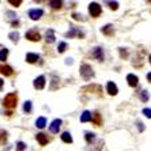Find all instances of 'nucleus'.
Wrapping results in <instances>:
<instances>
[{
    "label": "nucleus",
    "instance_id": "nucleus-1",
    "mask_svg": "<svg viewBox=\"0 0 151 151\" xmlns=\"http://www.w3.org/2000/svg\"><path fill=\"white\" fill-rule=\"evenodd\" d=\"M17 102H18V97L17 93H10L4 97L3 99V105L7 108V109H15L17 108Z\"/></svg>",
    "mask_w": 151,
    "mask_h": 151
},
{
    "label": "nucleus",
    "instance_id": "nucleus-2",
    "mask_svg": "<svg viewBox=\"0 0 151 151\" xmlns=\"http://www.w3.org/2000/svg\"><path fill=\"white\" fill-rule=\"evenodd\" d=\"M79 71H81V76L83 78L84 81H90L91 78H94V71H93L90 64L83 63L81 65V68H79Z\"/></svg>",
    "mask_w": 151,
    "mask_h": 151
},
{
    "label": "nucleus",
    "instance_id": "nucleus-3",
    "mask_svg": "<svg viewBox=\"0 0 151 151\" xmlns=\"http://www.w3.org/2000/svg\"><path fill=\"white\" fill-rule=\"evenodd\" d=\"M88 11H90V14H91V17L98 18L99 15H101V12H102V8H101V6H99L98 3H95V1H93V3L88 4Z\"/></svg>",
    "mask_w": 151,
    "mask_h": 151
},
{
    "label": "nucleus",
    "instance_id": "nucleus-4",
    "mask_svg": "<svg viewBox=\"0 0 151 151\" xmlns=\"http://www.w3.org/2000/svg\"><path fill=\"white\" fill-rule=\"evenodd\" d=\"M25 37L29 40V41H33V42H38L40 40H41V34H40L35 29H33V30H29L27 33L25 34Z\"/></svg>",
    "mask_w": 151,
    "mask_h": 151
},
{
    "label": "nucleus",
    "instance_id": "nucleus-5",
    "mask_svg": "<svg viewBox=\"0 0 151 151\" xmlns=\"http://www.w3.org/2000/svg\"><path fill=\"white\" fill-rule=\"evenodd\" d=\"M82 91H91V93H97L98 97H101L102 94V87L99 84H88V86H84L82 88Z\"/></svg>",
    "mask_w": 151,
    "mask_h": 151
},
{
    "label": "nucleus",
    "instance_id": "nucleus-6",
    "mask_svg": "<svg viewBox=\"0 0 151 151\" xmlns=\"http://www.w3.org/2000/svg\"><path fill=\"white\" fill-rule=\"evenodd\" d=\"M74 35H78L79 38H83V37H84V33L81 32V30H78V27H74V26H71V30L65 33V37H67V38H72Z\"/></svg>",
    "mask_w": 151,
    "mask_h": 151
},
{
    "label": "nucleus",
    "instance_id": "nucleus-7",
    "mask_svg": "<svg viewBox=\"0 0 151 151\" xmlns=\"http://www.w3.org/2000/svg\"><path fill=\"white\" fill-rule=\"evenodd\" d=\"M42 15H44V11H42L41 8H33V10L29 11V17H30V19H33V21H38Z\"/></svg>",
    "mask_w": 151,
    "mask_h": 151
},
{
    "label": "nucleus",
    "instance_id": "nucleus-8",
    "mask_svg": "<svg viewBox=\"0 0 151 151\" xmlns=\"http://www.w3.org/2000/svg\"><path fill=\"white\" fill-rule=\"evenodd\" d=\"M91 56L94 57L95 60H98V61H102V60H104V50H102L101 46H97V48L93 49Z\"/></svg>",
    "mask_w": 151,
    "mask_h": 151
},
{
    "label": "nucleus",
    "instance_id": "nucleus-9",
    "mask_svg": "<svg viewBox=\"0 0 151 151\" xmlns=\"http://www.w3.org/2000/svg\"><path fill=\"white\" fill-rule=\"evenodd\" d=\"M61 120L60 119H56V120H53L52 121V124L49 125V131L52 132V134H57L59 132V129H60V127H61Z\"/></svg>",
    "mask_w": 151,
    "mask_h": 151
},
{
    "label": "nucleus",
    "instance_id": "nucleus-10",
    "mask_svg": "<svg viewBox=\"0 0 151 151\" xmlns=\"http://www.w3.org/2000/svg\"><path fill=\"white\" fill-rule=\"evenodd\" d=\"M33 84H34V88H37V90H42V88L45 87V76H44V75L38 76L34 81V83Z\"/></svg>",
    "mask_w": 151,
    "mask_h": 151
},
{
    "label": "nucleus",
    "instance_id": "nucleus-11",
    "mask_svg": "<svg viewBox=\"0 0 151 151\" xmlns=\"http://www.w3.org/2000/svg\"><path fill=\"white\" fill-rule=\"evenodd\" d=\"M0 74H3L4 76H11L14 74V70L10 67V65H6V64H0Z\"/></svg>",
    "mask_w": 151,
    "mask_h": 151
},
{
    "label": "nucleus",
    "instance_id": "nucleus-12",
    "mask_svg": "<svg viewBox=\"0 0 151 151\" xmlns=\"http://www.w3.org/2000/svg\"><path fill=\"white\" fill-rule=\"evenodd\" d=\"M127 82H128V84H129L131 87H136L137 84H139V78L134 74H129L127 76Z\"/></svg>",
    "mask_w": 151,
    "mask_h": 151
},
{
    "label": "nucleus",
    "instance_id": "nucleus-13",
    "mask_svg": "<svg viewBox=\"0 0 151 151\" xmlns=\"http://www.w3.org/2000/svg\"><path fill=\"white\" fill-rule=\"evenodd\" d=\"M90 121H93L94 123L95 127H101L102 125V119H101V114H99L98 112H94L91 114V120Z\"/></svg>",
    "mask_w": 151,
    "mask_h": 151
},
{
    "label": "nucleus",
    "instance_id": "nucleus-14",
    "mask_svg": "<svg viewBox=\"0 0 151 151\" xmlns=\"http://www.w3.org/2000/svg\"><path fill=\"white\" fill-rule=\"evenodd\" d=\"M106 90H108V93H109L110 95H117V93H119V88H117L116 83H113V82H108Z\"/></svg>",
    "mask_w": 151,
    "mask_h": 151
},
{
    "label": "nucleus",
    "instance_id": "nucleus-15",
    "mask_svg": "<svg viewBox=\"0 0 151 151\" xmlns=\"http://www.w3.org/2000/svg\"><path fill=\"white\" fill-rule=\"evenodd\" d=\"M35 139H37V142H38L41 146H45V144H48V142H49V139H48V136H46L45 134H37L35 135Z\"/></svg>",
    "mask_w": 151,
    "mask_h": 151
},
{
    "label": "nucleus",
    "instance_id": "nucleus-16",
    "mask_svg": "<svg viewBox=\"0 0 151 151\" xmlns=\"http://www.w3.org/2000/svg\"><path fill=\"white\" fill-rule=\"evenodd\" d=\"M38 60H40V56L37 55V53H27V55H26V61L30 63V64L37 63Z\"/></svg>",
    "mask_w": 151,
    "mask_h": 151
},
{
    "label": "nucleus",
    "instance_id": "nucleus-17",
    "mask_svg": "<svg viewBox=\"0 0 151 151\" xmlns=\"http://www.w3.org/2000/svg\"><path fill=\"white\" fill-rule=\"evenodd\" d=\"M101 32H102V34L110 37V35L114 34V29H113V25H106V26H104V27L101 29Z\"/></svg>",
    "mask_w": 151,
    "mask_h": 151
},
{
    "label": "nucleus",
    "instance_id": "nucleus-18",
    "mask_svg": "<svg viewBox=\"0 0 151 151\" xmlns=\"http://www.w3.org/2000/svg\"><path fill=\"white\" fill-rule=\"evenodd\" d=\"M45 41H46V44H52V42H55V32H53L52 29H49V30L46 32Z\"/></svg>",
    "mask_w": 151,
    "mask_h": 151
},
{
    "label": "nucleus",
    "instance_id": "nucleus-19",
    "mask_svg": "<svg viewBox=\"0 0 151 151\" xmlns=\"http://www.w3.org/2000/svg\"><path fill=\"white\" fill-rule=\"evenodd\" d=\"M90 120H91V112L84 110V112L82 113V116H81V121L82 123H87V121H90Z\"/></svg>",
    "mask_w": 151,
    "mask_h": 151
},
{
    "label": "nucleus",
    "instance_id": "nucleus-20",
    "mask_svg": "<svg viewBox=\"0 0 151 151\" xmlns=\"http://www.w3.org/2000/svg\"><path fill=\"white\" fill-rule=\"evenodd\" d=\"M61 140H63L64 143H68V144L72 143V136H71L70 132H63V134H61Z\"/></svg>",
    "mask_w": 151,
    "mask_h": 151
},
{
    "label": "nucleus",
    "instance_id": "nucleus-21",
    "mask_svg": "<svg viewBox=\"0 0 151 151\" xmlns=\"http://www.w3.org/2000/svg\"><path fill=\"white\" fill-rule=\"evenodd\" d=\"M35 125L38 127L40 129L45 128V125H46V119H45V117H38V119H37V121H35Z\"/></svg>",
    "mask_w": 151,
    "mask_h": 151
},
{
    "label": "nucleus",
    "instance_id": "nucleus-22",
    "mask_svg": "<svg viewBox=\"0 0 151 151\" xmlns=\"http://www.w3.org/2000/svg\"><path fill=\"white\" fill-rule=\"evenodd\" d=\"M49 4L53 10H60L61 6H63V1H60V0H52V1H49Z\"/></svg>",
    "mask_w": 151,
    "mask_h": 151
},
{
    "label": "nucleus",
    "instance_id": "nucleus-23",
    "mask_svg": "<svg viewBox=\"0 0 151 151\" xmlns=\"http://www.w3.org/2000/svg\"><path fill=\"white\" fill-rule=\"evenodd\" d=\"M84 139H86V142H87L88 144H91L95 140V135L93 134V132H86V135H84Z\"/></svg>",
    "mask_w": 151,
    "mask_h": 151
},
{
    "label": "nucleus",
    "instance_id": "nucleus-24",
    "mask_svg": "<svg viewBox=\"0 0 151 151\" xmlns=\"http://www.w3.org/2000/svg\"><path fill=\"white\" fill-rule=\"evenodd\" d=\"M7 131L4 129H0V144H4L7 142Z\"/></svg>",
    "mask_w": 151,
    "mask_h": 151
},
{
    "label": "nucleus",
    "instance_id": "nucleus-25",
    "mask_svg": "<svg viewBox=\"0 0 151 151\" xmlns=\"http://www.w3.org/2000/svg\"><path fill=\"white\" fill-rule=\"evenodd\" d=\"M139 97H140V99L143 102H147L148 99H150V95H148V91L147 90H142L140 94H139Z\"/></svg>",
    "mask_w": 151,
    "mask_h": 151
},
{
    "label": "nucleus",
    "instance_id": "nucleus-26",
    "mask_svg": "<svg viewBox=\"0 0 151 151\" xmlns=\"http://www.w3.org/2000/svg\"><path fill=\"white\" fill-rule=\"evenodd\" d=\"M8 38H10L12 42H15V44H17L18 40H19V34H18V32H11L10 34H8Z\"/></svg>",
    "mask_w": 151,
    "mask_h": 151
},
{
    "label": "nucleus",
    "instance_id": "nucleus-27",
    "mask_svg": "<svg viewBox=\"0 0 151 151\" xmlns=\"http://www.w3.org/2000/svg\"><path fill=\"white\" fill-rule=\"evenodd\" d=\"M7 57H8V49L7 48H3V49L0 50V60L4 61V60H7Z\"/></svg>",
    "mask_w": 151,
    "mask_h": 151
},
{
    "label": "nucleus",
    "instance_id": "nucleus-28",
    "mask_svg": "<svg viewBox=\"0 0 151 151\" xmlns=\"http://www.w3.org/2000/svg\"><path fill=\"white\" fill-rule=\"evenodd\" d=\"M65 49H67V42H60L59 46H57L59 53H64V52H65Z\"/></svg>",
    "mask_w": 151,
    "mask_h": 151
},
{
    "label": "nucleus",
    "instance_id": "nucleus-29",
    "mask_svg": "<svg viewBox=\"0 0 151 151\" xmlns=\"http://www.w3.org/2000/svg\"><path fill=\"white\" fill-rule=\"evenodd\" d=\"M23 110H25L26 113H30V112H32V102H30V101H26L25 104H23Z\"/></svg>",
    "mask_w": 151,
    "mask_h": 151
},
{
    "label": "nucleus",
    "instance_id": "nucleus-30",
    "mask_svg": "<svg viewBox=\"0 0 151 151\" xmlns=\"http://www.w3.org/2000/svg\"><path fill=\"white\" fill-rule=\"evenodd\" d=\"M26 148V144L23 142H18L17 143V151H23Z\"/></svg>",
    "mask_w": 151,
    "mask_h": 151
},
{
    "label": "nucleus",
    "instance_id": "nucleus-31",
    "mask_svg": "<svg viewBox=\"0 0 151 151\" xmlns=\"http://www.w3.org/2000/svg\"><path fill=\"white\" fill-rule=\"evenodd\" d=\"M109 7H110V10H113V11H116L117 8H119V3L117 1H109Z\"/></svg>",
    "mask_w": 151,
    "mask_h": 151
},
{
    "label": "nucleus",
    "instance_id": "nucleus-32",
    "mask_svg": "<svg viewBox=\"0 0 151 151\" xmlns=\"http://www.w3.org/2000/svg\"><path fill=\"white\" fill-rule=\"evenodd\" d=\"M120 50V56L123 57V59H127L128 57V52H127V49H124V48H119Z\"/></svg>",
    "mask_w": 151,
    "mask_h": 151
},
{
    "label": "nucleus",
    "instance_id": "nucleus-33",
    "mask_svg": "<svg viewBox=\"0 0 151 151\" xmlns=\"http://www.w3.org/2000/svg\"><path fill=\"white\" fill-rule=\"evenodd\" d=\"M102 146H104V140H99L98 143L94 146V148H93V151H99L102 148Z\"/></svg>",
    "mask_w": 151,
    "mask_h": 151
},
{
    "label": "nucleus",
    "instance_id": "nucleus-34",
    "mask_svg": "<svg viewBox=\"0 0 151 151\" xmlns=\"http://www.w3.org/2000/svg\"><path fill=\"white\" fill-rule=\"evenodd\" d=\"M8 3L12 4V6H15V7H19L22 4V0H8Z\"/></svg>",
    "mask_w": 151,
    "mask_h": 151
},
{
    "label": "nucleus",
    "instance_id": "nucleus-35",
    "mask_svg": "<svg viewBox=\"0 0 151 151\" xmlns=\"http://www.w3.org/2000/svg\"><path fill=\"white\" fill-rule=\"evenodd\" d=\"M72 18H74L75 21H86V18L83 15H79V14H72Z\"/></svg>",
    "mask_w": 151,
    "mask_h": 151
},
{
    "label": "nucleus",
    "instance_id": "nucleus-36",
    "mask_svg": "<svg viewBox=\"0 0 151 151\" xmlns=\"http://www.w3.org/2000/svg\"><path fill=\"white\" fill-rule=\"evenodd\" d=\"M143 113H144V114H146V116L148 117V119H150V117H151V110L148 109V108H147V109H143Z\"/></svg>",
    "mask_w": 151,
    "mask_h": 151
},
{
    "label": "nucleus",
    "instance_id": "nucleus-37",
    "mask_svg": "<svg viewBox=\"0 0 151 151\" xmlns=\"http://www.w3.org/2000/svg\"><path fill=\"white\" fill-rule=\"evenodd\" d=\"M137 128H139V131H140V132H143V131H144V127H143V124H142L140 121H137Z\"/></svg>",
    "mask_w": 151,
    "mask_h": 151
},
{
    "label": "nucleus",
    "instance_id": "nucleus-38",
    "mask_svg": "<svg viewBox=\"0 0 151 151\" xmlns=\"http://www.w3.org/2000/svg\"><path fill=\"white\" fill-rule=\"evenodd\" d=\"M11 25H12V27H18V26H19V21H17V19H15V21L11 22Z\"/></svg>",
    "mask_w": 151,
    "mask_h": 151
},
{
    "label": "nucleus",
    "instance_id": "nucleus-39",
    "mask_svg": "<svg viewBox=\"0 0 151 151\" xmlns=\"http://www.w3.org/2000/svg\"><path fill=\"white\" fill-rule=\"evenodd\" d=\"M3 84H4V81L1 79V78H0V91L3 90Z\"/></svg>",
    "mask_w": 151,
    "mask_h": 151
},
{
    "label": "nucleus",
    "instance_id": "nucleus-40",
    "mask_svg": "<svg viewBox=\"0 0 151 151\" xmlns=\"http://www.w3.org/2000/svg\"><path fill=\"white\" fill-rule=\"evenodd\" d=\"M65 64H72V59H67V61H65Z\"/></svg>",
    "mask_w": 151,
    "mask_h": 151
},
{
    "label": "nucleus",
    "instance_id": "nucleus-41",
    "mask_svg": "<svg viewBox=\"0 0 151 151\" xmlns=\"http://www.w3.org/2000/svg\"><path fill=\"white\" fill-rule=\"evenodd\" d=\"M147 79H148V82H151V74H150V72L147 74Z\"/></svg>",
    "mask_w": 151,
    "mask_h": 151
}]
</instances>
